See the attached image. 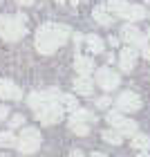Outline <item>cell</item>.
Masks as SVG:
<instances>
[{"label": "cell", "instance_id": "cell-1", "mask_svg": "<svg viewBox=\"0 0 150 157\" xmlns=\"http://www.w3.org/2000/svg\"><path fill=\"white\" fill-rule=\"evenodd\" d=\"M69 38V27L58 23H47L38 27L36 32V49L40 54H54L58 47H63Z\"/></svg>", "mask_w": 150, "mask_h": 157}, {"label": "cell", "instance_id": "cell-2", "mask_svg": "<svg viewBox=\"0 0 150 157\" xmlns=\"http://www.w3.org/2000/svg\"><path fill=\"white\" fill-rule=\"evenodd\" d=\"M27 27H25V16L18 13V16H2L0 18V36L5 40L16 43L25 36Z\"/></svg>", "mask_w": 150, "mask_h": 157}, {"label": "cell", "instance_id": "cell-3", "mask_svg": "<svg viewBox=\"0 0 150 157\" xmlns=\"http://www.w3.org/2000/svg\"><path fill=\"white\" fill-rule=\"evenodd\" d=\"M16 148L23 155H32L40 148V132L36 128H23L20 137L16 139Z\"/></svg>", "mask_w": 150, "mask_h": 157}, {"label": "cell", "instance_id": "cell-4", "mask_svg": "<svg viewBox=\"0 0 150 157\" xmlns=\"http://www.w3.org/2000/svg\"><path fill=\"white\" fill-rule=\"evenodd\" d=\"M108 124L114 128V130H119L121 135H128V137H132L134 132H137V121H132V119H128V117H123L121 112H108Z\"/></svg>", "mask_w": 150, "mask_h": 157}, {"label": "cell", "instance_id": "cell-5", "mask_svg": "<svg viewBox=\"0 0 150 157\" xmlns=\"http://www.w3.org/2000/svg\"><path fill=\"white\" fill-rule=\"evenodd\" d=\"M58 97H61L58 88H49V90H43V92H32V94L27 97V103H29L32 110H38V108H43V105H47V103L58 101Z\"/></svg>", "mask_w": 150, "mask_h": 157}, {"label": "cell", "instance_id": "cell-6", "mask_svg": "<svg viewBox=\"0 0 150 157\" xmlns=\"http://www.w3.org/2000/svg\"><path fill=\"white\" fill-rule=\"evenodd\" d=\"M36 117L40 119V124H58L63 119V105H58V101L47 103L36 110Z\"/></svg>", "mask_w": 150, "mask_h": 157}, {"label": "cell", "instance_id": "cell-7", "mask_svg": "<svg viewBox=\"0 0 150 157\" xmlns=\"http://www.w3.org/2000/svg\"><path fill=\"white\" fill-rule=\"evenodd\" d=\"M117 108L121 112H137L141 108V97L132 90H126L117 97Z\"/></svg>", "mask_w": 150, "mask_h": 157}, {"label": "cell", "instance_id": "cell-8", "mask_svg": "<svg viewBox=\"0 0 150 157\" xmlns=\"http://www.w3.org/2000/svg\"><path fill=\"white\" fill-rule=\"evenodd\" d=\"M96 83L101 85L103 90L112 92V90H117V88H119L121 76L114 72V70H110V67H99V70H96Z\"/></svg>", "mask_w": 150, "mask_h": 157}, {"label": "cell", "instance_id": "cell-9", "mask_svg": "<svg viewBox=\"0 0 150 157\" xmlns=\"http://www.w3.org/2000/svg\"><path fill=\"white\" fill-rule=\"evenodd\" d=\"M121 40H126V43H130V45H137V47H144L146 43H148V36L146 34H141L134 25H123L121 27V36H119Z\"/></svg>", "mask_w": 150, "mask_h": 157}, {"label": "cell", "instance_id": "cell-10", "mask_svg": "<svg viewBox=\"0 0 150 157\" xmlns=\"http://www.w3.org/2000/svg\"><path fill=\"white\" fill-rule=\"evenodd\" d=\"M119 65L123 72H130V70H134V65H137V49L134 47H123L119 54Z\"/></svg>", "mask_w": 150, "mask_h": 157}, {"label": "cell", "instance_id": "cell-11", "mask_svg": "<svg viewBox=\"0 0 150 157\" xmlns=\"http://www.w3.org/2000/svg\"><path fill=\"white\" fill-rule=\"evenodd\" d=\"M119 16L126 18V20H144V18L148 16V11H146L141 5H130V2H128L123 9L119 11Z\"/></svg>", "mask_w": 150, "mask_h": 157}, {"label": "cell", "instance_id": "cell-12", "mask_svg": "<svg viewBox=\"0 0 150 157\" xmlns=\"http://www.w3.org/2000/svg\"><path fill=\"white\" fill-rule=\"evenodd\" d=\"M0 99H9V101H18L20 99V88L16 83L7 81V78H2L0 81Z\"/></svg>", "mask_w": 150, "mask_h": 157}, {"label": "cell", "instance_id": "cell-13", "mask_svg": "<svg viewBox=\"0 0 150 157\" xmlns=\"http://www.w3.org/2000/svg\"><path fill=\"white\" fill-rule=\"evenodd\" d=\"M74 92H78V94L83 97H90L92 92H94V83H92V78L88 74H81L74 78Z\"/></svg>", "mask_w": 150, "mask_h": 157}, {"label": "cell", "instance_id": "cell-14", "mask_svg": "<svg viewBox=\"0 0 150 157\" xmlns=\"http://www.w3.org/2000/svg\"><path fill=\"white\" fill-rule=\"evenodd\" d=\"M74 70H76L78 74H90V72H94V61H92L90 56L76 54V59H74Z\"/></svg>", "mask_w": 150, "mask_h": 157}, {"label": "cell", "instance_id": "cell-15", "mask_svg": "<svg viewBox=\"0 0 150 157\" xmlns=\"http://www.w3.org/2000/svg\"><path fill=\"white\" fill-rule=\"evenodd\" d=\"M92 16H94V20H96L99 25H103V27H110V25H112V16L108 13V7H103V5L94 7Z\"/></svg>", "mask_w": 150, "mask_h": 157}, {"label": "cell", "instance_id": "cell-16", "mask_svg": "<svg viewBox=\"0 0 150 157\" xmlns=\"http://www.w3.org/2000/svg\"><path fill=\"white\" fill-rule=\"evenodd\" d=\"M69 121H83V124H94V121H96V115H94V112H90V110H81V108H76V110H72V117H69Z\"/></svg>", "mask_w": 150, "mask_h": 157}, {"label": "cell", "instance_id": "cell-17", "mask_svg": "<svg viewBox=\"0 0 150 157\" xmlns=\"http://www.w3.org/2000/svg\"><path fill=\"white\" fill-rule=\"evenodd\" d=\"M130 146H132V148H137V151H148V148H150V135L134 132V135H132Z\"/></svg>", "mask_w": 150, "mask_h": 157}, {"label": "cell", "instance_id": "cell-18", "mask_svg": "<svg viewBox=\"0 0 150 157\" xmlns=\"http://www.w3.org/2000/svg\"><path fill=\"white\" fill-rule=\"evenodd\" d=\"M85 45H88V49H90L92 54H101L103 47H105V45H103V38L96 36V34H90V36L85 38Z\"/></svg>", "mask_w": 150, "mask_h": 157}, {"label": "cell", "instance_id": "cell-19", "mask_svg": "<svg viewBox=\"0 0 150 157\" xmlns=\"http://www.w3.org/2000/svg\"><path fill=\"white\" fill-rule=\"evenodd\" d=\"M101 137H103V141H108V144H112V146H121V141H123V135H121L119 130H114V128L103 130Z\"/></svg>", "mask_w": 150, "mask_h": 157}, {"label": "cell", "instance_id": "cell-20", "mask_svg": "<svg viewBox=\"0 0 150 157\" xmlns=\"http://www.w3.org/2000/svg\"><path fill=\"white\" fill-rule=\"evenodd\" d=\"M58 101H61L63 108L69 110V112L78 108V101H76V97H74V94H61V97H58Z\"/></svg>", "mask_w": 150, "mask_h": 157}, {"label": "cell", "instance_id": "cell-21", "mask_svg": "<svg viewBox=\"0 0 150 157\" xmlns=\"http://www.w3.org/2000/svg\"><path fill=\"white\" fill-rule=\"evenodd\" d=\"M69 128H72L76 135H81V137H85V135L90 132V126L83 124V121H69Z\"/></svg>", "mask_w": 150, "mask_h": 157}, {"label": "cell", "instance_id": "cell-22", "mask_svg": "<svg viewBox=\"0 0 150 157\" xmlns=\"http://www.w3.org/2000/svg\"><path fill=\"white\" fill-rule=\"evenodd\" d=\"M126 5H128V0H108V5H105V7H108L110 11H114V13L119 16V11L123 9Z\"/></svg>", "mask_w": 150, "mask_h": 157}, {"label": "cell", "instance_id": "cell-23", "mask_svg": "<svg viewBox=\"0 0 150 157\" xmlns=\"http://www.w3.org/2000/svg\"><path fill=\"white\" fill-rule=\"evenodd\" d=\"M13 144H16L13 132H0V146H13Z\"/></svg>", "mask_w": 150, "mask_h": 157}, {"label": "cell", "instance_id": "cell-24", "mask_svg": "<svg viewBox=\"0 0 150 157\" xmlns=\"http://www.w3.org/2000/svg\"><path fill=\"white\" fill-rule=\"evenodd\" d=\"M110 103H112V99H110V97H101V99H96V108H110Z\"/></svg>", "mask_w": 150, "mask_h": 157}, {"label": "cell", "instance_id": "cell-25", "mask_svg": "<svg viewBox=\"0 0 150 157\" xmlns=\"http://www.w3.org/2000/svg\"><path fill=\"white\" fill-rule=\"evenodd\" d=\"M25 124V117L23 115H16V117H11V121H9V126L11 128H16V126H23Z\"/></svg>", "mask_w": 150, "mask_h": 157}, {"label": "cell", "instance_id": "cell-26", "mask_svg": "<svg viewBox=\"0 0 150 157\" xmlns=\"http://www.w3.org/2000/svg\"><path fill=\"white\" fill-rule=\"evenodd\" d=\"M141 54H144V59H148V61H150V45H148V43H146L144 47H141Z\"/></svg>", "mask_w": 150, "mask_h": 157}, {"label": "cell", "instance_id": "cell-27", "mask_svg": "<svg viewBox=\"0 0 150 157\" xmlns=\"http://www.w3.org/2000/svg\"><path fill=\"white\" fill-rule=\"evenodd\" d=\"M2 119H7V108H5V105H0V121H2Z\"/></svg>", "mask_w": 150, "mask_h": 157}, {"label": "cell", "instance_id": "cell-28", "mask_svg": "<svg viewBox=\"0 0 150 157\" xmlns=\"http://www.w3.org/2000/svg\"><path fill=\"white\" fill-rule=\"evenodd\" d=\"M110 45H112V47H117V45H119V38H114V36H112V38H110Z\"/></svg>", "mask_w": 150, "mask_h": 157}, {"label": "cell", "instance_id": "cell-29", "mask_svg": "<svg viewBox=\"0 0 150 157\" xmlns=\"http://www.w3.org/2000/svg\"><path fill=\"white\" fill-rule=\"evenodd\" d=\"M72 157H85V155H83L81 151H72Z\"/></svg>", "mask_w": 150, "mask_h": 157}, {"label": "cell", "instance_id": "cell-30", "mask_svg": "<svg viewBox=\"0 0 150 157\" xmlns=\"http://www.w3.org/2000/svg\"><path fill=\"white\" fill-rule=\"evenodd\" d=\"M16 2H20V5H32L34 0H16Z\"/></svg>", "mask_w": 150, "mask_h": 157}, {"label": "cell", "instance_id": "cell-31", "mask_svg": "<svg viewBox=\"0 0 150 157\" xmlns=\"http://www.w3.org/2000/svg\"><path fill=\"white\" fill-rule=\"evenodd\" d=\"M90 157H105V155H103V153H92Z\"/></svg>", "mask_w": 150, "mask_h": 157}, {"label": "cell", "instance_id": "cell-32", "mask_svg": "<svg viewBox=\"0 0 150 157\" xmlns=\"http://www.w3.org/2000/svg\"><path fill=\"white\" fill-rule=\"evenodd\" d=\"M69 2H72V5H78V2H83V0H69Z\"/></svg>", "mask_w": 150, "mask_h": 157}, {"label": "cell", "instance_id": "cell-33", "mask_svg": "<svg viewBox=\"0 0 150 157\" xmlns=\"http://www.w3.org/2000/svg\"><path fill=\"white\" fill-rule=\"evenodd\" d=\"M139 157H150V155H148V153H144V155H139Z\"/></svg>", "mask_w": 150, "mask_h": 157}, {"label": "cell", "instance_id": "cell-34", "mask_svg": "<svg viewBox=\"0 0 150 157\" xmlns=\"http://www.w3.org/2000/svg\"><path fill=\"white\" fill-rule=\"evenodd\" d=\"M56 2H67V0H56Z\"/></svg>", "mask_w": 150, "mask_h": 157}, {"label": "cell", "instance_id": "cell-35", "mask_svg": "<svg viewBox=\"0 0 150 157\" xmlns=\"http://www.w3.org/2000/svg\"><path fill=\"white\" fill-rule=\"evenodd\" d=\"M0 157H7V155H2V153H0Z\"/></svg>", "mask_w": 150, "mask_h": 157}, {"label": "cell", "instance_id": "cell-36", "mask_svg": "<svg viewBox=\"0 0 150 157\" xmlns=\"http://www.w3.org/2000/svg\"><path fill=\"white\" fill-rule=\"evenodd\" d=\"M148 38H150V32H148Z\"/></svg>", "mask_w": 150, "mask_h": 157}, {"label": "cell", "instance_id": "cell-37", "mask_svg": "<svg viewBox=\"0 0 150 157\" xmlns=\"http://www.w3.org/2000/svg\"><path fill=\"white\" fill-rule=\"evenodd\" d=\"M0 2H2V0H0Z\"/></svg>", "mask_w": 150, "mask_h": 157}]
</instances>
